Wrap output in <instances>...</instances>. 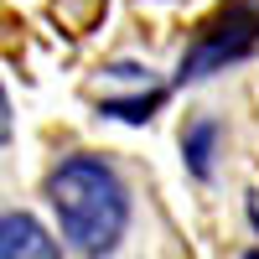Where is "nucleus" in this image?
Wrapping results in <instances>:
<instances>
[{"mask_svg":"<svg viewBox=\"0 0 259 259\" xmlns=\"http://www.w3.org/2000/svg\"><path fill=\"white\" fill-rule=\"evenodd\" d=\"M47 207L78 259H119L135 233V187L109 150H73L47 171Z\"/></svg>","mask_w":259,"mask_h":259,"instance_id":"f257e3e1","label":"nucleus"},{"mask_svg":"<svg viewBox=\"0 0 259 259\" xmlns=\"http://www.w3.org/2000/svg\"><path fill=\"white\" fill-rule=\"evenodd\" d=\"M254 41H259V6H233L218 26H207L197 36V47H192L182 57V68H177V83H197V78H212V73H223L228 62H239L254 52Z\"/></svg>","mask_w":259,"mask_h":259,"instance_id":"f03ea898","label":"nucleus"},{"mask_svg":"<svg viewBox=\"0 0 259 259\" xmlns=\"http://www.w3.org/2000/svg\"><path fill=\"white\" fill-rule=\"evenodd\" d=\"M0 259H62V244L36 212L0 207Z\"/></svg>","mask_w":259,"mask_h":259,"instance_id":"7ed1b4c3","label":"nucleus"},{"mask_svg":"<svg viewBox=\"0 0 259 259\" xmlns=\"http://www.w3.org/2000/svg\"><path fill=\"white\" fill-rule=\"evenodd\" d=\"M218 150H223V124L212 114H192L182 124V161L197 182H212V171H218Z\"/></svg>","mask_w":259,"mask_h":259,"instance_id":"20e7f679","label":"nucleus"},{"mask_svg":"<svg viewBox=\"0 0 259 259\" xmlns=\"http://www.w3.org/2000/svg\"><path fill=\"white\" fill-rule=\"evenodd\" d=\"M11 140H16V124H11V99H6V89H0V161L11 156Z\"/></svg>","mask_w":259,"mask_h":259,"instance_id":"39448f33","label":"nucleus"},{"mask_svg":"<svg viewBox=\"0 0 259 259\" xmlns=\"http://www.w3.org/2000/svg\"><path fill=\"white\" fill-rule=\"evenodd\" d=\"M249 223H254V233H259V197H249Z\"/></svg>","mask_w":259,"mask_h":259,"instance_id":"423d86ee","label":"nucleus"},{"mask_svg":"<svg viewBox=\"0 0 259 259\" xmlns=\"http://www.w3.org/2000/svg\"><path fill=\"white\" fill-rule=\"evenodd\" d=\"M239 259H259V254H239Z\"/></svg>","mask_w":259,"mask_h":259,"instance_id":"0eeeda50","label":"nucleus"}]
</instances>
